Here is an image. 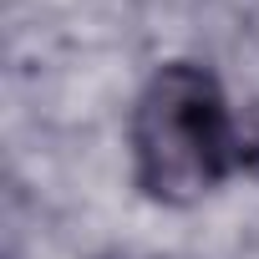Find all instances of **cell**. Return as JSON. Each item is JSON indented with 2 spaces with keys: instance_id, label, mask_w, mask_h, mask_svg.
Listing matches in <instances>:
<instances>
[{
  "instance_id": "cell-1",
  "label": "cell",
  "mask_w": 259,
  "mask_h": 259,
  "mask_svg": "<svg viewBox=\"0 0 259 259\" xmlns=\"http://www.w3.org/2000/svg\"><path fill=\"white\" fill-rule=\"evenodd\" d=\"M244 163V127L219 81L193 61L153 71L133 107V168L148 198L193 203Z\"/></svg>"
}]
</instances>
